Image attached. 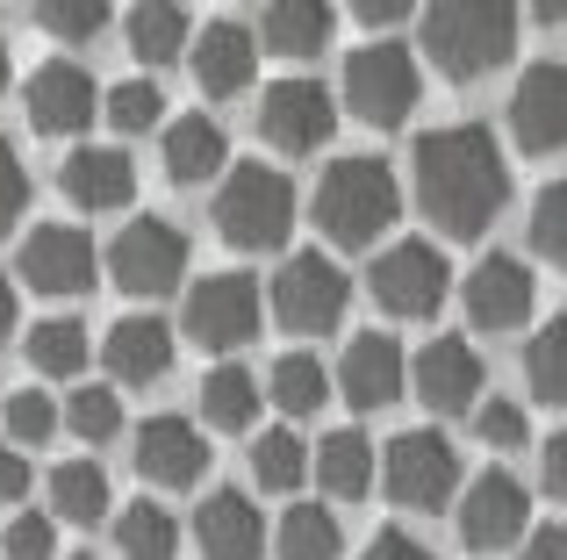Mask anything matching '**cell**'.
<instances>
[{"label":"cell","mask_w":567,"mask_h":560,"mask_svg":"<svg viewBox=\"0 0 567 560\" xmlns=\"http://www.w3.org/2000/svg\"><path fill=\"white\" fill-rule=\"evenodd\" d=\"M511 201V158L482 123H445L416 137V209L445 238H488Z\"/></svg>","instance_id":"cell-1"},{"label":"cell","mask_w":567,"mask_h":560,"mask_svg":"<svg viewBox=\"0 0 567 560\" xmlns=\"http://www.w3.org/2000/svg\"><path fill=\"white\" fill-rule=\"evenodd\" d=\"M402 216V187L388 173V158H331V173L317 180V230L346 252H367L388 238Z\"/></svg>","instance_id":"cell-2"},{"label":"cell","mask_w":567,"mask_h":560,"mask_svg":"<svg viewBox=\"0 0 567 560\" xmlns=\"http://www.w3.org/2000/svg\"><path fill=\"white\" fill-rule=\"evenodd\" d=\"M424 58L445 80H482V72L511 65L517 51V8H488V0H445L424 8Z\"/></svg>","instance_id":"cell-3"},{"label":"cell","mask_w":567,"mask_h":560,"mask_svg":"<svg viewBox=\"0 0 567 560\" xmlns=\"http://www.w3.org/2000/svg\"><path fill=\"white\" fill-rule=\"evenodd\" d=\"M295 230V180L274 166H237L216 187V238L230 252H280Z\"/></svg>","instance_id":"cell-4"},{"label":"cell","mask_w":567,"mask_h":560,"mask_svg":"<svg viewBox=\"0 0 567 560\" xmlns=\"http://www.w3.org/2000/svg\"><path fill=\"white\" fill-rule=\"evenodd\" d=\"M424 94V72H416L410 43H360L346 58V80H338V101L360 115L367 129H402Z\"/></svg>","instance_id":"cell-5"},{"label":"cell","mask_w":567,"mask_h":560,"mask_svg":"<svg viewBox=\"0 0 567 560\" xmlns=\"http://www.w3.org/2000/svg\"><path fill=\"white\" fill-rule=\"evenodd\" d=\"M274 317L288 323V331H302V338H323V331H338V317H346V302H352V280L338 259H323V252H295L288 267L274 273Z\"/></svg>","instance_id":"cell-6"},{"label":"cell","mask_w":567,"mask_h":560,"mask_svg":"<svg viewBox=\"0 0 567 560\" xmlns=\"http://www.w3.org/2000/svg\"><path fill=\"white\" fill-rule=\"evenodd\" d=\"M381 489L402 510H439L460 489V453L439 432H395L381 446Z\"/></svg>","instance_id":"cell-7"},{"label":"cell","mask_w":567,"mask_h":560,"mask_svg":"<svg viewBox=\"0 0 567 560\" xmlns=\"http://www.w3.org/2000/svg\"><path fill=\"white\" fill-rule=\"evenodd\" d=\"M109 273L123 294H173L187 273V230L166 216H137V224L115 230L109 245Z\"/></svg>","instance_id":"cell-8"},{"label":"cell","mask_w":567,"mask_h":560,"mask_svg":"<svg viewBox=\"0 0 567 560\" xmlns=\"http://www.w3.org/2000/svg\"><path fill=\"white\" fill-rule=\"evenodd\" d=\"M367 280H374V302L388 317H439L445 288H453V267H445V252L431 238H395Z\"/></svg>","instance_id":"cell-9"},{"label":"cell","mask_w":567,"mask_h":560,"mask_svg":"<svg viewBox=\"0 0 567 560\" xmlns=\"http://www.w3.org/2000/svg\"><path fill=\"white\" fill-rule=\"evenodd\" d=\"M331 129H338V94L323 80H274L259 94V137L274 144V152H288V158H302V152H317V144H331Z\"/></svg>","instance_id":"cell-10"},{"label":"cell","mask_w":567,"mask_h":560,"mask_svg":"<svg viewBox=\"0 0 567 560\" xmlns=\"http://www.w3.org/2000/svg\"><path fill=\"white\" fill-rule=\"evenodd\" d=\"M460 539L474 553H503V547H525L532 539V504H525V481L503 475V467H482V475L460 489Z\"/></svg>","instance_id":"cell-11"},{"label":"cell","mask_w":567,"mask_h":560,"mask_svg":"<svg viewBox=\"0 0 567 560\" xmlns=\"http://www.w3.org/2000/svg\"><path fill=\"white\" fill-rule=\"evenodd\" d=\"M187 338L202 352H237L245 338H259V280L202 273V288H187Z\"/></svg>","instance_id":"cell-12"},{"label":"cell","mask_w":567,"mask_h":560,"mask_svg":"<svg viewBox=\"0 0 567 560\" xmlns=\"http://www.w3.org/2000/svg\"><path fill=\"white\" fill-rule=\"evenodd\" d=\"M94 267H101L94 238L72 230V224H37L22 238V252H14V273H22L37 294H86L101 280Z\"/></svg>","instance_id":"cell-13"},{"label":"cell","mask_w":567,"mask_h":560,"mask_svg":"<svg viewBox=\"0 0 567 560\" xmlns=\"http://www.w3.org/2000/svg\"><path fill=\"white\" fill-rule=\"evenodd\" d=\"M22 108H29V129H43V137H72V129H86L109 101H101V86H94V72H86V65L51 58V65L29 72Z\"/></svg>","instance_id":"cell-14"},{"label":"cell","mask_w":567,"mask_h":560,"mask_svg":"<svg viewBox=\"0 0 567 560\" xmlns=\"http://www.w3.org/2000/svg\"><path fill=\"white\" fill-rule=\"evenodd\" d=\"M410 388H416V403L439 409V417H474V409H482V352H474L467 338H431L410 360Z\"/></svg>","instance_id":"cell-15"},{"label":"cell","mask_w":567,"mask_h":560,"mask_svg":"<svg viewBox=\"0 0 567 560\" xmlns=\"http://www.w3.org/2000/svg\"><path fill=\"white\" fill-rule=\"evenodd\" d=\"M467 323L474 331H517V323L532 317V302H539V280H532L525 259H511V252H488L482 267L467 273Z\"/></svg>","instance_id":"cell-16"},{"label":"cell","mask_w":567,"mask_h":560,"mask_svg":"<svg viewBox=\"0 0 567 560\" xmlns=\"http://www.w3.org/2000/svg\"><path fill=\"white\" fill-rule=\"evenodd\" d=\"M511 129L525 152H567V65L560 58L525 65V80L511 94Z\"/></svg>","instance_id":"cell-17"},{"label":"cell","mask_w":567,"mask_h":560,"mask_svg":"<svg viewBox=\"0 0 567 560\" xmlns=\"http://www.w3.org/2000/svg\"><path fill=\"white\" fill-rule=\"evenodd\" d=\"M58 187H65V201L86 209V216L130 209V201H137V166H130L123 144H80V152H65V166H58Z\"/></svg>","instance_id":"cell-18"},{"label":"cell","mask_w":567,"mask_h":560,"mask_svg":"<svg viewBox=\"0 0 567 560\" xmlns=\"http://www.w3.org/2000/svg\"><path fill=\"white\" fill-rule=\"evenodd\" d=\"M338 388H346L352 409H388L410 388V360H402V345L388 331H367V338H352L346 360H338Z\"/></svg>","instance_id":"cell-19"},{"label":"cell","mask_w":567,"mask_h":560,"mask_svg":"<svg viewBox=\"0 0 567 560\" xmlns=\"http://www.w3.org/2000/svg\"><path fill=\"white\" fill-rule=\"evenodd\" d=\"M194 80L216 101L245 94L259 80V37L245 22H202V37H194Z\"/></svg>","instance_id":"cell-20"},{"label":"cell","mask_w":567,"mask_h":560,"mask_svg":"<svg viewBox=\"0 0 567 560\" xmlns=\"http://www.w3.org/2000/svg\"><path fill=\"white\" fill-rule=\"evenodd\" d=\"M137 475L158 481V489H194L208 475V446L187 417H152L137 432Z\"/></svg>","instance_id":"cell-21"},{"label":"cell","mask_w":567,"mask_h":560,"mask_svg":"<svg viewBox=\"0 0 567 560\" xmlns=\"http://www.w3.org/2000/svg\"><path fill=\"white\" fill-rule=\"evenodd\" d=\"M101 360H109V374L130 381V388L166 381L173 374V323H158V317H115L109 338H101Z\"/></svg>","instance_id":"cell-22"},{"label":"cell","mask_w":567,"mask_h":560,"mask_svg":"<svg viewBox=\"0 0 567 560\" xmlns=\"http://www.w3.org/2000/svg\"><path fill=\"white\" fill-rule=\"evenodd\" d=\"M194 539H202L208 560H259V547H266L259 504H251L245 489H216L202 510H194Z\"/></svg>","instance_id":"cell-23"},{"label":"cell","mask_w":567,"mask_h":560,"mask_svg":"<svg viewBox=\"0 0 567 560\" xmlns=\"http://www.w3.org/2000/svg\"><path fill=\"white\" fill-rule=\"evenodd\" d=\"M158 158H166V180L173 187H202L223 173V158H230V137H223L216 115H181V123H166V144H158Z\"/></svg>","instance_id":"cell-24"},{"label":"cell","mask_w":567,"mask_h":560,"mask_svg":"<svg viewBox=\"0 0 567 560\" xmlns=\"http://www.w3.org/2000/svg\"><path fill=\"white\" fill-rule=\"evenodd\" d=\"M338 14L323 8V0H274V8L259 14V51H280V58H317L323 43H331Z\"/></svg>","instance_id":"cell-25"},{"label":"cell","mask_w":567,"mask_h":560,"mask_svg":"<svg viewBox=\"0 0 567 560\" xmlns=\"http://www.w3.org/2000/svg\"><path fill=\"white\" fill-rule=\"evenodd\" d=\"M259 403H266V388H259V374L251 366H208V381H202V417L216 424V432H251V417H259Z\"/></svg>","instance_id":"cell-26"},{"label":"cell","mask_w":567,"mask_h":560,"mask_svg":"<svg viewBox=\"0 0 567 560\" xmlns=\"http://www.w3.org/2000/svg\"><path fill=\"white\" fill-rule=\"evenodd\" d=\"M317 489L338 496V504H360V496L374 489V446H367L360 432H331L317 446Z\"/></svg>","instance_id":"cell-27"},{"label":"cell","mask_w":567,"mask_h":560,"mask_svg":"<svg viewBox=\"0 0 567 560\" xmlns=\"http://www.w3.org/2000/svg\"><path fill=\"white\" fill-rule=\"evenodd\" d=\"M194 43V14L173 8V0H152V8H130V51L144 58V65H173Z\"/></svg>","instance_id":"cell-28"},{"label":"cell","mask_w":567,"mask_h":560,"mask_svg":"<svg viewBox=\"0 0 567 560\" xmlns=\"http://www.w3.org/2000/svg\"><path fill=\"white\" fill-rule=\"evenodd\" d=\"M51 518H65V525H101V518H109V475H101L94 460L51 467Z\"/></svg>","instance_id":"cell-29"},{"label":"cell","mask_w":567,"mask_h":560,"mask_svg":"<svg viewBox=\"0 0 567 560\" xmlns=\"http://www.w3.org/2000/svg\"><path fill=\"white\" fill-rule=\"evenodd\" d=\"M29 366H37L43 381H72L86 366V323H72V317L29 323Z\"/></svg>","instance_id":"cell-30"},{"label":"cell","mask_w":567,"mask_h":560,"mask_svg":"<svg viewBox=\"0 0 567 560\" xmlns=\"http://www.w3.org/2000/svg\"><path fill=\"white\" fill-rule=\"evenodd\" d=\"M280 560H338L346 553V532H338V518L323 504H295L288 518H280Z\"/></svg>","instance_id":"cell-31"},{"label":"cell","mask_w":567,"mask_h":560,"mask_svg":"<svg viewBox=\"0 0 567 560\" xmlns=\"http://www.w3.org/2000/svg\"><path fill=\"white\" fill-rule=\"evenodd\" d=\"M309 467H317V453H309L295 432H259V446H251V481H259V489H274V496L302 489Z\"/></svg>","instance_id":"cell-32"},{"label":"cell","mask_w":567,"mask_h":560,"mask_svg":"<svg viewBox=\"0 0 567 560\" xmlns=\"http://www.w3.org/2000/svg\"><path fill=\"white\" fill-rule=\"evenodd\" d=\"M266 395H274L288 417H309V409H323V395H331V374H323L317 352H288V360H274V374H266Z\"/></svg>","instance_id":"cell-33"},{"label":"cell","mask_w":567,"mask_h":560,"mask_svg":"<svg viewBox=\"0 0 567 560\" xmlns=\"http://www.w3.org/2000/svg\"><path fill=\"white\" fill-rule=\"evenodd\" d=\"M115 547H123V560H173L181 553V525L166 518V504H130L115 518Z\"/></svg>","instance_id":"cell-34"},{"label":"cell","mask_w":567,"mask_h":560,"mask_svg":"<svg viewBox=\"0 0 567 560\" xmlns=\"http://www.w3.org/2000/svg\"><path fill=\"white\" fill-rule=\"evenodd\" d=\"M525 381H532V395H539V403H567V317H554L546 331H532Z\"/></svg>","instance_id":"cell-35"},{"label":"cell","mask_w":567,"mask_h":560,"mask_svg":"<svg viewBox=\"0 0 567 560\" xmlns=\"http://www.w3.org/2000/svg\"><path fill=\"white\" fill-rule=\"evenodd\" d=\"M101 115H109L123 137H144V129L166 123V94H158L152 80H115V86H109V108H101Z\"/></svg>","instance_id":"cell-36"},{"label":"cell","mask_w":567,"mask_h":560,"mask_svg":"<svg viewBox=\"0 0 567 560\" xmlns=\"http://www.w3.org/2000/svg\"><path fill=\"white\" fill-rule=\"evenodd\" d=\"M65 424H72V438H86V446H109V438L123 432V403H115V388H72Z\"/></svg>","instance_id":"cell-37"},{"label":"cell","mask_w":567,"mask_h":560,"mask_svg":"<svg viewBox=\"0 0 567 560\" xmlns=\"http://www.w3.org/2000/svg\"><path fill=\"white\" fill-rule=\"evenodd\" d=\"M0 417H8V438H14V446H43V438L65 424V409H58L43 388H22V395H8V409H0Z\"/></svg>","instance_id":"cell-38"},{"label":"cell","mask_w":567,"mask_h":560,"mask_svg":"<svg viewBox=\"0 0 567 560\" xmlns=\"http://www.w3.org/2000/svg\"><path fill=\"white\" fill-rule=\"evenodd\" d=\"M532 252H546L554 267H567V180L539 187V201H532Z\"/></svg>","instance_id":"cell-39"},{"label":"cell","mask_w":567,"mask_h":560,"mask_svg":"<svg viewBox=\"0 0 567 560\" xmlns=\"http://www.w3.org/2000/svg\"><path fill=\"white\" fill-rule=\"evenodd\" d=\"M37 22L51 29V37H65V43H86V37L109 29V8H101V0H43Z\"/></svg>","instance_id":"cell-40"},{"label":"cell","mask_w":567,"mask_h":560,"mask_svg":"<svg viewBox=\"0 0 567 560\" xmlns=\"http://www.w3.org/2000/svg\"><path fill=\"white\" fill-rule=\"evenodd\" d=\"M0 553H8V560H58V518H43V510H14Z\"/></svg>","instance_id":"cell-41"},{"label":"cell","mask_w":567,"mask_h":560,"mask_svg":"<svg viewBox=\"0 0 567 560\" xmlns=\"http://www.w3.org/2000/svg\"><path fill=\"white\" fill-rule=\"evenodd\" d=\"M474 438H482V446H525V438H532V424H525V409H517V403L488 395V403L474 409Z\"/></svg>","instance_id":"cell-42"},{"label":"cell","mask_w":567,"mask_h":560,"mask_svg":"<svg viewBox=\"0 0 567 560\" xmlns=\"http://www.w3.org/2000/svg\"><path fill=\"white\" fill-rule=\"evenodd\" d=\"M22 209H29V173H22V158H14V144H0V238L14 230Z\"/></svg>","instance_id":"cell-43"},{"label":"cell","mask_w":567,"mask_h":560,"mask_svg":"<svg viewBox=\"0 0 567 560\" xmlns=\"http://www.w3.org/2000/svg\"><path fill=\"white\" fill-rule=\"evenodd\" d=\"M360 560H431V547H424V539H410L402 525H388V532L367 539V553H360Z\"/></svg>","instance_id":"cell-44"},{"label":"cell","mask_w":567,"mask_h":560,"mask_svg":"<svg viewBox=\"0 0 567 560\" xmlns=\"http://www.w3.org/2000/svg\"><path fill=\"white\" fill-rule=\"evenodd\" d=\"M22 496H29V453L0 446V504H22Z\"/></svg>","instance_id":"cell-45"},{"label":"cell","mask_w":567,"mask_h":560,"mask_svg":"<svg viewBox=\"0 0 567 560\" xmlns=\"http://www.w3.org/2000/svg\"><path fill=\"white\" fill-rule=\"evenodd\" d=\"M539 475H546V496H560V504H567V432H554L539 446Z\"/></svg>","instance_id":"cell-46"},{"label":"cell","mask_w":567,"mask_h":560,"mask_svg":"<svg viewBox=\"0 0 567 560\" xmlns=\"http://www.w3.org/2000/svg\"><path fill=\"white\" fill-rule=\"evenodd\" d=\"M517 560H567V525H546V532H532Z\"/></svg>","instance_id":"cell-47"},{"label":"cell","mask_w":567,"mask_h":560,"mask_svg":"<svg viewBox=\"0 0 567 560\" xmlns=\"http://www.w3.org/2000/svg\"><path fill=\"white\" fill-rule=\"evenodd\" d=\"M352 14H360L367 29H395V22H410V0H360Z\"/></svg>","instance_id":"cell-48"},{"label":"cell","mask_w":567,"mask_h":560,"mask_svg":"<svg viewBox=\"0 0 567 560\" xmlns=\"http://www.w3.org/2000/svg\"><path fill=\"white\" fill-rule=\"evenodd\" d=\"M22 331V294H14V280L0 273V338H14Z\"/></svg>","instance_id":"cell-49"},{"label":"cell","mask_w":567,"mask_h":560,"mask_svg":"<svg viewBox=\"0 0 567 560\" xmlns=\"http://www.w3.org/2000/svg\"><path fill=\"white\" fill-rule=\"evenodd\" d=\"M539 22H567V0H554V8H539Z\"/></svg>","instance_id":"cell-50"},{"label":"cell","mask_w":567,"mask_h":560,"mask_svg":"<svg viewBox=\"0 0 567 560\" xmlns=\"http://www.w3.org/2000/svg\"><path fill=\"white\" fill-rule=\"evenodd\" d=\"M0 94H8V37H0Z\"/></svg>","instance_id":"cell-51"},{"label":"cell","mask_w":567,"mask_h":560,"mask_svg":"<svg viewBox=\"0 0 567 560\" xmlns=\"http://www.w3.org/2000/svg\"><path fill=\"white\" fill-rule=\"evenodd\" d=\"M72 560H94V553H72Z\"/></svg>","instance_id":"cell-52"},{"label":"cell","mask_w":567,"mask_h":560,"mask_svg":"<svg viewBox=\"0 0 567 560\" xmlns=\"http://www.w3.org/2000/svg\"><path fill=\"white\" fill-rule=\"evenodd\" d=\"M0 409H8V403H0Z\"/></svg>","instance_id":"cell-53"},{"label":"cell","mask_w":567,"mask_h":560,"mask_svg":"<svg viewBox=\"0 0 567 560\" xmlns=\"http://www.w3.org/2000/svg\"><path fill=\"white\" fill-rule=\"evenodd\" d=\"M0 560H8V553H0Z\"/></svg>","instance_id":"cell-54"}]
</instances>
